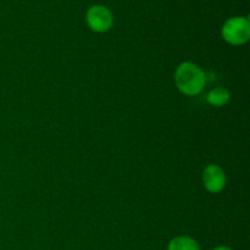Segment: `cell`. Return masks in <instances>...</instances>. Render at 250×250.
I'll return each instance as SVG.
<instances>
[{"label":"cell","mask_w":250,"mask_h":250,"mask_svg":"<svg viewBox=\"0 0 250 250\" xmlns=\"http://www.w3.org/2000/svg\"><path fill=\"white\" fill-rule=\"evenodd\" d=\"M175 82L181 93L193 97L202 93L205 88L207 75L197 63L185 61L176 68Z\"/></svg>","instance_id":"cell-1"},{"label":"cell","mask_w":250,"mask_h":250,"mask_svg":"<svg viewBox=\"0 0 250 250\" xmlns=\"http://www.w3.org/2000/svg\"><path fill=\"white\" fill-rule=\"evenodd\" d=\"M222 38L231 45H243L250 38V23L247 17H231L224 23Z\"/></svg>","instance_id":"cell-2"},{"label":"cell","mask_w":250,"mask_h":250,"mask_svg":"<svg viewBox=\"0 0 250 250\" xmlns=\"http://www.w3.org/2000/svg\"><path fill=\"white\" fill-rule=\"evenodd\" d=\"M87 24L97 33L107 32L114 24V16L107 7L103 5H94L87 12Z\"/></svg>","instance_id":"cell-3"},{"label":"cell","mask_w":250,"mask_h":250,"mask_svg":"<svg viewBox=\"0 0 250 250\" xmlns=\"http://www.w3.org/2000/svg\"><path fill=\"white\" fill-rule=\"evenodd\" d=\"M203 185L210 193H220L226 186V175L219 165L210 164L203 171Z\"/></svg>","instance_id":"cell-4"},{"label":"cell","mask_w":250,"mask_h":250,"mask_svg":"<svg viewBox=\"0 0 250 250\" xmlns=\"http://www.w3.org/2000/svg\"><path fill=\"white\" fill-rule=\"evenodd\" d=\"M231 94L227 89L222 87H216L210 90L207 95V102L215 107H221L229 104Z\"/></svg>","instance_id":"cell-5"},{"label":"cell","mask_w":250,"mask_h":250,"mask_svg":"<svg viewBox=\"0 0 250 250\" xmlns=\"http://www.w3.org/2000/svg\"><path fill=\"white\" fill-rule=\"evenodd\" d=\"M167 250H200V247L192 237L178 236L168 243Z\"/></svg>","instance_id":"cell-6"},{"label":"cell","mask_w":250,"mask_h":250,"mask_svg":"<svg viewBox=\"0 0 250 250\" xmlns=\"http://www.w3.org/2000/svg\"><path fill=\"white\" fill-rule=\"evenodd\" d=\"M212 250H233L232 248H229V247H225V246H220V247H216V248H214Z\"/></svg>","instance_id":"cell-7"}]
</instances>
